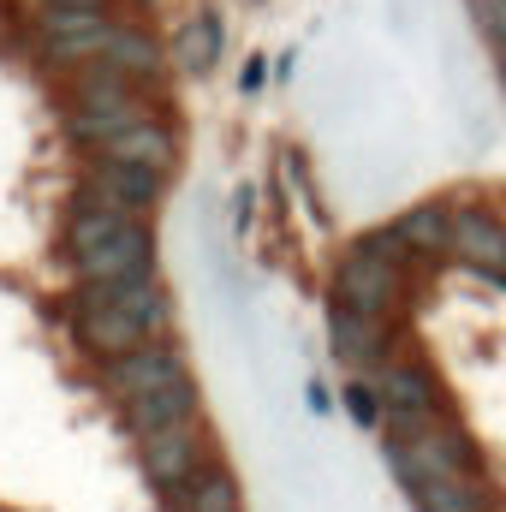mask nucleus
<instances>
[{
	"label": "nucleus",
	"instance_id": "12",
	"mask_svg": "<svg viewBox=\"0 0 506 512\" xmlns=\"http://www.w3.org/2000/svg\"><path fill=\"white\" fill-rule=\"evenodd\" d=\"M453 256L471 262V268H506V221L489 203H471V209H453Z\"/></svg>",
	"mask_w": 506,
	"mask_h": 512
},
{
	"label": "nucleus",
	"instance_id": "15",
	"mask_svg": "<svg viewBox=\"0 0 506 512\" xmlns=\"http://www.w3.org/2000/svg\"><path fill=\"white\" fill-rule=\"evenodd\" d=\"M179 423H197V382H191V376L131 405V429H137V435H155V429H179Z\"/></svg>",
	"mask_w": 506,
	"mask_h": 512
},
{
	"label": "nucleus",
	"instance_id": "10",
	"mask_svg": "<svg viewBox=\"0 0 506 512\" xmlns=\"http://www.w3.org/2000/svg\"><path fill=\"white\" fill-rule=\"evenodd\" d=\"M161 203V173H143L126 161H102L90 179H84V209H120V215H149Z\"/></svg>",
	"mask_w": 506,
	"mask_h": 512
},
{
	"label": "nucleus",
	"instance_id": "4",
	"mask_svg": "<svg viewBox=\"0 0 506 512\" xmlns=\"http://www.w3.org/2000/svg\"><path fill=\"white\" fill-rule=\"evenodd\" d=\"M143 120H149V108L137 102L131 78L108 72V66H90L84 84H78V102H72V120L66 126H72V137H84V143H108V137L143 126Z\"/></svg>",
	"mask_w": 506,
	"mask_h": 512
},
{
	"label": "nucleus",
	"instance_id": "2",
	"mask_svg": "<svg viewBox=\"0 0 506 512\" xmlns=\"http://www.w3.org/2000/svg\"><path fill=\"white\" fill-rule=\"evenodd\" d=\"M387 465L405 489L411 483H483V453L465 435V423H453V417H435L429 429L387 441Z\"/></svg>",
	"mask_w": 506,
	"mask_h": 512
},
{
	"label": "nucleus",
	"instance_id": "17",
	"mask_svg": "<svg viewBox=\"0 0 506 512\" xmlns=\"http://www.w3.org/2000/svg\"><path fill=\"white\" fill-rule=\"evenodd\" d=\"M405 495L417 501V512H495L489 477L483 483H411Z\"/></svg>",
	"mask_w": 506,
	"mask_h": 512
},
{
	"label": "nucleus",
	"instance_id": "13",
	"mask_svg": "<svg viewBox=\"0 0 506 512\" xmlns=\"http://www.w3.org/2000/svg\"><path fill=\"white\" fill-rule=\"evenodd\" d=\"M102 161H126V167H143V173H173V161H179V143H173V131L161 126V120H143V126L120 131V137H108L102 143Z\"/></svg>",
	"mask_w": 506,
	"mask_h": 512
},
{
	"label": "nucleus",
	"instance_id": "19",
	"mask_svg": "<svg viewBox=\"0 0 506 512\" xmlns=\"http://www.w3.org/2000/svg\"><path fill=\"white\" fill-rule=\"evenodd\" d=\"M114 292H120V304H126L131 316L143 322V334H149V340H167L173 304H167V292H161V280H155V274H149V280H120Z\"/></svg>",
	"mask_w": 506,
	"mask_h": 512
},
{
	"label": "nucleus",
	"instance_id": "1",
	"mask_svg": "<svg viewBox=\"0 0 506 512\" xmlns=\"http://www.w3.org/2000/svg\"><path fill=\"white\" fill-rule=\"evenodd\" d=\"M66 256L84 274V286H120L155 274V239L137 215L120 209H78L66 227Z\"/></svg>",
	"mask_w": 506,
	"mask_h": 512
},
{
	"label": "nucleus",
	"instance_id": "11",
	"mask_svg": "<svg viewBox=\"0 0 506 512\" xmlns=\"http://www.w3.org/2000/svg\"><path fill=\"white\" fill-rule=\"evenodd\" d=\"M108 382H114V393H120L126 405H137V399H149V393H161V387L185 382V358H179V346L149 340V346H137L131 358L108 364Z\"/></svg>",
	"mask_w": 506,
	"mask_h": 512
},
{
	"label": "nucleus",
	"instance_id": "20",
	"mask_svg": "<svg viewBox=\"0 0 506 512\" xmlns=\"http://www.w3.org/2000/svg\"><path fill=\"white\" fill-rule=\"evenodd\" d=\"M185 512H245L239 507V483L227 465H203L197 483L185 489Z\"/></svg>",
	"mask_w": 506,
	"mask_h": 512
},
{
	"label": "nucleus",
	"instance_id": "9",
	"mask_svg": "<svg viewBox=\"0 0 506 512\" xmlns=\"http://www.w3.org/2000/svg\"><path fill=\"white\" fill-rule=\"evenodd\" d=\"M328 346L340 364L376 376L381 364H393V346H399V328L393 322H376V316H358L346 304H328Z\"/></svg>",
	"mask_w": 506,
	"mask_h": 512
},
{
	"label": "nucleus",
	"instance_id": "8",
	"mask_svg": "<svg viewBox=\"0 0 506 512\" xmlns=\"http://www.w3.org/2000/svg\"><path fill=\"white\" fill-rule=\"evenodd\" d=\"M137 447H143L149 483H155L161 495H179V501H185V489H191L197 471H203V423H179V429L137 435Z\"/></svg>",
	"mask_w": 506,
	"mask_h": 512
},
{
	"label": "nucleus",
	"instance_id": "18",
	"mask_svg": "<svg viewBox=\"0 0 506 512\" xmlns=\"http://www.w3.org/2000/svg\"><path fill=\"white\" fill-rule=\"evenodd\" d=\"M173 60H179L185 72H209V66L221 60V18H215V12L185 18L179 36H173Z\"/></svg>",
	"mask_w": 506,
	"mask_h": 512
},
{
	"label": "nucleus",
	"instance_id": "22",
	"mask_svg": "<svg viewBox=\"0 0 506 512\" xmlns=\"http://www.w3.org/2000/svg\"><path fill=\"white\" fill-rule=\"evenodd\" d=\"M340 399H346V411H352L364 429H381V399H376V387H370V382H346Z\"/></svg>",
	"mask_w": 506,
	"mask_h": 512
},
{
	"label": "nucleus",
	"instance_id": "6",
	"mask_svg": "<svg viewBox=\"0 0 506 512\" xmlns=\"http://www.w3.org/2000/svg\"><path fill=\"white\" fill-rule=\"evenodd\" d=\"M78 340H84L96 358H108V364H120L137 346H149L143 322L120 304L114 286H84V292H78Z\"/></svg>",
	"mask_w": 506,
	"mask_h": 512
},
{
	"label": "nucleus",
	"instance_id": "3",
	"mask_svg": "<svg viewBox=\"0 0 506 512\" xmlns=\"http://www.w3.org/2000/svg\"><path fill=\"white\" fill-rule=\"evenodd\" d=\"M381 399V423H387V441H405L417 429H429L441 417V376L423 364V358H393L370 376Z\"/></svg>",
	"mask_w": 506,
	"mask_h": 512
},
{
	"label": "nucleus",
	"instance_id": "23",
	"mask_svg": "<svg viewBox=\"0 0 506 512\" xmlns=\"http://www.w3.org/2000/svg\"><path fill=\"white\" fill-rule=\"evenodd\" d=\"M239 84H245V90H262V60H251V66H245V78H239Z\"/></svg>",
	"mask_w": 506,
	"mask_h": 512
},
{
	"label": "nucleus",
	"instance_id": "25",
	"mask_svg": "<svg viewBox=\"0 0 506 512\" xmlns=\"http://www.w3.org/2000/svg\"><path fill=\"white\" fill-rule=\"evenodd\" d=\"M495 72H501V84H506V54H495Z\"/></svg>",
	"mask_w": 506,
	"mask_h": 512
},
{
	"label": "nucleus",
	"instance_id": "14",
	"mask_svg": "<svg viewBox=\"0 0 506 512\" xmlns=\"http://www.w3.org/2000/svg\"><path fill=\"white\" fill-rule=\"evenodd\" d=\"M393 233L411 245V256H423V262L453 256V209H447V203H411V209L393 221Z\"/></svg>",
	"mask_w": 506,
	"mask_h": 512
},
{
	"label": "nucleus",
	"instance_id": "5",
	"mask_svg": "<svg viewBox=\"0 0 506 512\" xmlns=\"http://www.w3.org/2000/svg\"><path fill=\"white\" fill-rule=\"evenodd\" d=\"M334 304H346L358 316H376V322H399V310H405V268H393L387 256L352 245L340 256V268H334Z\"/></svg>",
	"mask_w": 506,
	"mask_h": 512
},
{
	"label": "nucleus",
	"instance_id": "24",
	"mask_svg": "<svg viewBox=\"0 0 506 512\" xmlns=\"http://www.w3.org/2000/svg\"><path fill=\"white\" fill-rule=\"evenodd\" d=\"M42 6H90V12H102V0H42Z\"/></svg>",
	"mask_w": 506,
	"mask_h": 512
},
{
	"label": "nucleus",
	"instance_id": "16",
	"mask_svg": "<svg viewBox=\"0 0 506 512\" xmlns=\"http://www.w3.org/2000/svg\"><path fill=\"white\" fill-rule=\"evenodd\" d=\"M96 66H108V72H120V78H155V72H161V42H149L143 30L114 24V36H108V48H102Z\"/></svg>",
	"mask_w": 506,
	"mask_h": 512
},
{
	"label": "nucleus",
	"instance_id": "21",
	"mask_svg": "<svg viewBox=\"0 0 506 512\" xmlns=\"http://www.w3.org/2000/svg\"><path fill=\"white\" fill-rule=\"evenodd\" d=\"M471 18H477V30L489 36V48L506 54V0H471Z\"/></svg>",
	"mask_w": 506,
	"mask_h": 512
},
{
	"label": "nucleus",
	"instance_id": "7",
	"mask_svg": "<svg viewBox=\"0 0 506 512\" xmlns=\"http://www.w3.org/2000/svg\"><path fill=\"white\" fill-rule=\"evenodd\" d=\"M114 36V18L108 12H90V6H42V54L54 66H96L102 48Z\"/></svg>",
	"mask_w": 506,
	"mask_h": 512
}]
</instances>
